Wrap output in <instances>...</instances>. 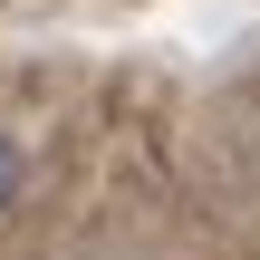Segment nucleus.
Listing matches in <instances>:
<instances>
[{
  "label": "nucleus",
  "mask_w": 260,
  "mask_h": 260,
  "mask_svg": "<svg viewBox=\"0 0 260 260\" xmlns=\"http://www.w3.org/2000/svg\"><path fill=\"white\" fill-rule=\"evenodd\" d=\"M10 193H19V145L0 135V203H10Z\"/></svg>",
  "instance_id": "nucleus-1"
}]
</instances>
